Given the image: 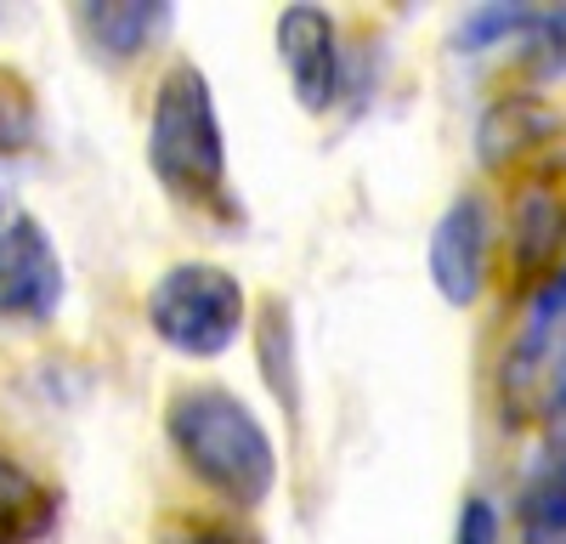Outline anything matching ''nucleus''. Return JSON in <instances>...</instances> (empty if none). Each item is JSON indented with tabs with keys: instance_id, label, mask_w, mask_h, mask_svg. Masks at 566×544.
<instances>
[{
	"instance_id": "obj_3",
	"label": "nucleus",
	"mask_w": 566,
	"mask_h": 544,
	"mask_svg": "<svg viewBox=\"0 0 566 544\" xmlns=\"http://www.w3.org/2000/svg\"><path fill=\"white\" fill-rule=\"evenodd\" d=\"M244 284L216 261H176L148 290V329L181 357H221L244 335Z\"/></svg>"
},
{
	"instance_id": "obj_1",
	"label": "nucleus",
	"mask_w": 566,
	"mask_h": 544,
	"mask_svg": "<svg viewBox=\"0 0 566 544\" xmlns=\"http://www.w3.org/2000/svg\"><path fill=\"white\" fill-rule=\"evenodd\" d=\"M165 437L176 448V460L216 499H227L232 511L266 505V493L277 482V448L239 391L181 386L165 408Z\"/></svg>"
},
{
	"instance_id": "obj_14",
	"label": "nucleus",
	"mask_w": 566,
	"mask_h": 544,
	"mask_svg": "<svg viewBox=\"0 0 566 544\" xmlns=\"http://www.w3.org/2000/svg\"><path fill=\"white\" fill-rule=\"evenodd\" d=\"M165 544H266L244 516H199V511H181L165 522Z\"/></svg>"
},
{
	"instance_id": "obj_7",
	"label": "nucleus",
	"mask_w": 566,
	"mask_h": 544,
	"mask_svg": "<svg viewBox=\"0 0 566 544\" xmlns=\"http://www.w3.org/2000/svg\"><path fill=\"white\" fill-rule=\"evenodd\" d=\"M566 250V193L555 181H533L510 216V272L522 290H544Z\"/></svg>"
},
{
	"instance_id": "obj_13",
	"label": "nucleus",
	"mask_w": 566,
	"mask_h": 544,
	"mask_svg": "<svg viewBox=\"0 0 566 544\" xmlns=\"http://www.w3.org/2000/svg\"><path fill=\"white\" fill-rule=\"evenodd\" d=\"M34 143H40V97L12 63H0V159L29 154Z\"/></svg>"
},
{
	"instance_id": "obj_16",
	"label": "nucleus",
	"mask_w": 566,
	"mask_h": 544,
	"mask_svg": "<svg viewBox=\"0 0 566 544\" xmlns=\"http://www.w3.org/2000/svg\"><path fill=\"white\" fill-rule=\"evenodd\" d=\"M453 544H499V505L482 493H470L459 505V527H453Z\"/></svg>"
},
{
	"instance_id": "obj_12",
	"label": "nucleus",
	"mask_w": 566,
	"mask_h": 544,
	"mask_svg": "<svg viewBox=\"0 0 566 544\" xmlns=\"http://www.w3.org/2000/svg\"><path fill=\"white\" fill-rule=\"evenodd\" d=\"M544 136V114L527 103V97H499L493 108H488V119H482V165L488 170H499V165H510L522 148H533Z\"/></svg>"
},
{
	"instance_id": "obj_11",
	"label": "nucleus",
	"mask_w": 566,
	"mask_h": 544,
	"mask_svg": "<svg viewBox=\"0 0 566 544\" xmlns=\"http://www.w3.org/2000/svg\"><path fill=\"white\" fill-rule=\"evenodd\" d=\"M255 346H261V369H266V386L272 397L301 415V375H295V329H290V301L266 295L261 301V329H255Z\"/></svg>"
},
{
	"instance_id": "obj_15",
	"label": "nucleus",
	"mask_w": 566,
	"mask_h": 544,
	"mask_svg": "<svg viewBox=\"0 0 566 544\" xmlns=\"http://www.w3.org/2000/svg\"><path fill=\"white\" fill-rule=\"evenodd\" d=\"M538 23V7H476L464 18L459 40L464 45H493V40H510V34H533Z\"/></svg>"
},
{
	"instance_id": "obj_9",
	"label": "nucleus",
	"mask_w": 566,
	"mask_h": 544,
	"mask_svg": "<svg viewBox=\"0 0 566 544\" xmlns=\"http://www.w3.org/2000/svg\"><path fill=\"white\" fill-rule=\"evenodd\" d=\"M57 527V493L0 442V544H34Z\"/></svg>"
},
{
	"instance_id": "obj_6",
	"label": "nucleus",
	"mask_w": 566,
	"mask_h": 544,
	"mask_svg": "<svg viewBox=\"0 0 566 544\" xmlns=\"http://www.w3.org/2000/svg\"><path fill=\"white\" fill-rule=\"evenodd\" d=\"M488 205L482 193H459L431 227V284L448 306H470L488 284Z\"/></svg>"
},
{
	"instance_id": "obj_8",
	"label": "nucleus",
	"mask_w": 566,
	"mask_h": 544,
	"mask_svg": "<svg viewBox=\"0 0 566 544\" xmlns=\"http://www.w3.org/2000/svg\"><path fill=\"white\" fill-rule=\"evenodd\" d=\"M74 29L103 63H130L170 29V7L165 0H91V7H74Z\"/></svg>"
},
{
	"instance_id": "obj_10",
	"label": "nucleus",
	"mask_w": 566,
	"mask_h": 544,
	"mask_svg": "<svg viewBox=\"0 0 566 544\" xmlns=\"http://www.w3.org/2000/svg\"><path fill=\"white\" fill-rule=\"evenodd\" d=\"M515 516H522V538L527 544H566V431H555L549 453L527 477Z\"/></svg>"
},
{
	"instance_id": "obj_4",
	"label": "nucleus",
	"mask_w": 566,
	"mask_h": 544,
	"mask_svg": "<svg viewBox=\"0 0 566 544\" xmlns=\"http://www.w3.org/2000/svg\"><path fill=\"white\" fill-rule=\"evenodd\" d=\"M63 306V255L34 216L0 233V324H52Z\"/></svg>"
},
{
	"instance_id": "obj_19",
	"label": "nucleus",
	"mask_w": 566,
	"mask_h": 544,
	"mask_svg": "<svg viewBox=\"0 0 566 544\" xmlns=\"http://www.w3.org/2000/svg\"><path fill=\"white\" fill-rule=\"evenodd\" d=\"M0 233H7V205H0Z\"/></svg>"
},
{
	"instance_id": "obj_5",
	"label": "nucleus",
	"mask_w": 566,
	"mask_h": 544,
	"mask_svg": "<svg viewBox=\"0 0 566 544\" xmlns=\"http://www.w3.org/2000/svg\"><path fill=\"white\" fill-rule=\"evenodd\" d=\"M277 57H283V74L295 85V103L306 114H323L335 108V91H340V34H335V18L323 7H283L277 18Z\"/></svg>"
},
{
	"instance_id": "obj_17",
	"label": "nucleus",
	"mask_w": 566,
	"mask_h": 544,
	"mask_svg": "<svg viewBox=\"0 0 566 544\" xmlns=\"http://www.w3.org/2000/svg\"><path fill=\"white\" fill-rule=\"evenodd\" d=\"M533 40H538V57H544L555 74H566V7H560V12H538Z\"/></svg>"
},
{
	"instance_id": "obj_2",
	"label": "nucleus",
	"mask_w": 566,
	"mask_h": 544,
	"mask_svg": "<svg viewBox=\"0 0 566 544\" xmlns=\"http://www.w3.org/2000/svg\"><path fill=\"white\" fill-rule=\"evenodd\" d=\"M148 165L181 205L227 199V136L216 119V91L199 63H170L154 85Z\"/></svg>"
},
{
	"instance_id": "obj_18",
	"label": "nucleus",
	"mask_w": 566,
	"mask_h": 544,
	"mask_svg": "<svg viewBox=\"0 0 566 544\" xmlns=\"http://www.w3.org/2000/svg\"><path fill=\"white\" fill-rule=\"evenodd\" d=\"M549 420H555V431H566V357L555 363V375H549Z\"/></svg>"
}]
</instances>
